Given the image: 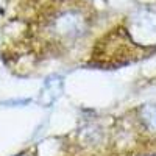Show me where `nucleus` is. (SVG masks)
Instances as JSON below:
<instances>
[{"instance_id":"nucleus-3","label":"nucleus","mask_w":156,"mask_h":156,"mask_svg":"<svg viewBox=\"0 0 156 156\" xmlns=\"http://www.w3.org/2000/svg\"><path fill=\"white\" fill-rule=\"evenodd\" d=\"M140 120L148 131L156 133V105H144L140 108Z\"/></svg>"},{"instance_id":"nucleus-2","label":"nucleus","mask_w":156,"mask_h":156,"mask_svg":"<svg viewBox=\"0 0 156 156\" xmlns=\"http://www.w3.org/2000/svg\"><path fill=\"white\" fill-rule=\"evenodd\" d=\"M86 30V19L78 11H66L53 19L50 31L53 33L59 44H72L81 37Z\"/></svg>"},{"instance_id":"nucleus-1","label":"nucleus","mask_w":156,"mask_h":156,"mask_svg":"<svg viewBox=\"0 0 156 156\" xmlns=\"http://www.w3.org/2000/svg\"><path fill=\"white\" fill-rule=\"evenodd\" d=\"M119 36L120 53L115 66L134 61L136 56L147 55L148 50L156 48V6H140L133 11Z\"/></svg>"}]
</instances>
